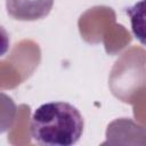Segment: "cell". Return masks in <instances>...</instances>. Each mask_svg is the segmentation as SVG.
<instances>
[{
	"mask_svg": "<svg viewBox=\"0 0 146 146\" xmlns=\"http://www.w3.org/2000/svg\"><path fill=\"white\" fill-rule=\"evenodd\" d=\"M54 0H7L8 13L16 19L34 21L50 11Z\"/></svg>",
	"mask_w": 146,
	"mask_h": 146,
	"instance_id": "7a4b0ae2",
	"label": "cell"
},
{
	"mask_svg": "<svg viewBox=\"0 0 146 146\" xmlns=\"http://www.w3.org/2000/svg\"><path fill=\"white\" fill-rule=\"evenodd\" d=\"M127 14L130 17L131 31L137 40L146 46V0H140L133 6L127 8Z\"/></svg>",
	"mask_w": 146,
	"mask_h": 146,
	"instance_id": "3957f363",
	"label": "cell"
},
{
	"mask_svg": "<svg viewBox=\"0 0 146 146\" xmlns=\"http://www.w3.org/2000/svg\"><path fill=\"white\" fill-rule=\"evenodd\" d=\"M80 111L66 102H50L39 106L32 114V139L44 146H72L83 132Z\"/></svg>",
	"mask_w": 146,
	"mask_h": 146,
	"instance_id": "6da1fadb",
	"label": "cell"
}]
</instances>
